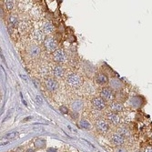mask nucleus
I'll return each instance as SVG.
<instances>
[{
  "mask_svg": "<svg viewBox=\"0 0 152 152\" xmlns=\"http://www.w3.org/2000/svg\"><path fill=\"white\" fill-rule=\"evenodd\" d=\"M60 110H62V113H68V108H65V107H61L60 108Z\"/></svg>",
  "mask_w": 152,
  "mask_h": 152,
  "instance_id": "25",
  "label": "nucleus"
},
{
  "mask_svg": "<svg viewBox=\"0 0 152 152\" xmlns=\"http://www.w3.org/2000/svg\"><path fill=\"white\" fill-rule=\"evenodd\" d=\"M110 87L112 89H121L122 87H123V83L118 80V79H111L110 81Z\"/></svg>",
  "mask_w": 152,
  "mask_h": 152,
  "instance_id": "18",
  "label": "nucleus"
},
{
  "mask_svg": "<svg viewBox=\"0 0 152 152\" xmlns=\"http://www.w3.org/2000/svg\"><path fill=\"white\" fill-rule=\"evenodd\" d=\"M82 83H83V79L78 74L75 73L69 74L68 76V78H66V84L71 88H79L82 85Z\"/></svg>",
  "mask_w": 152,
  "mask_h": 152,
  "instance_id": "1",
  "label": "nucleus"
},
{
  "mask_svg": "<svg viewBox=\"0 0 152 152\" xmlns=\"http://www.w3.org/2000/svg\"><path fill=\"white\" fill-rule=\"evenodd\" d=\"M118 134H120L121 136H123L124 138L126 137H129L131 135V131L128 129V128L123 126V127H120L118 128Z\"/></svg>",
  "mask_w": 152,
  "mask_h": 152,
  "instance_id": "19",
  "label": "nucleus"
},
{
  "mask_svg": "<svg viewBox=\"0 0 152 152\" xmlns=\"http://www.w3.org/2000/svg\"><path fill=\"white\" fill-rule=\"evenodd\" d=\"M136 152H140V151H136Z\"/></svg>",
  "mask_w": 152,
  "mask_h": 152,
  "instance_id": "27",
  "label": "nucleus"
},
{
  "mask_svg": "<svg viewBox=\"0 0 152 152\" xmlns=\"http://www.w3.org/2000/svg\"><path fill=\"white\" fill-rule=\"evenodd\" d=\"M92 106L94 107L95 109L97 110H103L104 108H106V102L102 98L100 97H96L94 98L91 101Z\"/></svg>",
  "mask_w": 152,
  "mask_h": 152,
  "instance_id": "7",
  "label": "nucleus"
},
{
  "mask_svg": "<svg viewBox=\"0 0 152 152\" xmlns=\"http://www.w3.org/2000/svg\"><path fill=\"white\" fill-rule=\"evenodd\" d=\"M110 139H111L112 143L115 146H117V147L122 146L123 144L125 143V141H126V138L121 136L120 134H118V133H114V134H112Z\"/></svg>",
  "mask_w": 152,
  "mask_h": 152,
  "instance_id": "8",
  "label": "nucleus"
},
{
  "mask_svg": "<svg viewBox=\"0 0 152 152\" xmlns=\"http://www.w3.org/2000/svg\"><path fill=\"white\" fill-rule=\"evenodd\" d=\"M114 152H128V150L124 148V147H117L114 150Z\"/></svg>",
  "mask_w": 152,
  "mask_h": 152,
  "instance_id": "23",
  "label": "nucleus"
},
{
  "mask_svg": "<svg viewBox=\"0 0 152 152\" xmlns=\"http://www.w3.org/2000/svg\"><path fill=\"white\" fill-rule=\"evenodd\" d=\"M41 74L43 76H47L49 74V66H44L41 68Z\"/></svg>",
  "mask_w": 152,
  "mask_h": 152,
  "instance_id": "22",
  "label": "nucleus"
},
{
  "mask_svg": "<svg viewBox=\"0 0 152 152\" xmlns=\"http://www.w3.org/2000/svg\"><path fill=\"white\" fill-rule=\"evenodd\" d=\"M17 136V132H12V133H10V134H8V135H6V138H16Z\"/></svg>",
  "mask_w": 152,
  "mask_h": 152,
  "instance_id": "24",
  "label": "nucleus"
},
{
  "mask_svg": "<svg viewBox=\"0 0 152 152\" xmlns=\"http://www.w3.org/2000/svg\"><path fill=\"white\" fill-rule=\"evenodd\" d=\"M95 127H96L97 130L99 133H101V134H105V133H107L109 129L108 122L103 118H99L98 120H97L96 124H95Z\"/></svg>",
  "mask_w": 152,
  "mask_h": 152,
  "instance_id": "3",
  "label": "nucleus"
},
{
  "mask_svg": "<svg viewBox=\"0 0 152 152\" xmlns=\"http://www.w3.org/2000/svg\"><path fill=\"white\" fill-rule=\"evenodd\" d=\"M96 83L98 85H100V86H104L108 83V78L105 74H98L96 77Z\"/></svg>",
  "mask_w": 152,
  "mask_h": 152,
  "instance_id": "16",
  "label": "nucleus"
},
{
  "mask_svg": "<svg viewBox=\"0 0 152 152\" xmlns=\"http://www.w3.org/2000/svg\"><path fill=\"white\" fill-rule=\"evenodd\" d=\"M5 6L7 10L10 11L14 8V2L11 1V0H6V1H5Z\"/></svg>",
  "mask_w": 152,
  "mask_h": 152,
  "instance_id": "21",
  "label": "nucleus"
},
{
  "mask_svg": "<svg viewBox=\"0 0 152 152\" xmlns=\"http://www.w3.org/2000/svg\"><path fill=\"white\" fill-rule=\"evenodd\" d=\"M7 22L9 24V26H12V27H16L19 24L18 22V18L16 15H10L8 16V19H7Z\"/></svg>",
  "mask_w": 152,
  "mask_h": 152,
  "instance_id": "17",
  "label": "nucleus"
},
{
  "mask_svg": "<svg viewBox=\"0 0 152 152\" xmlns=\"http://www.w3.org/2000/svg\"><path fill=\"white\" fill-rule=\"evenodd\" d=\"M44 47L46 49V51L54 53L56 50H58V42L56 41L54 37L49 36V37H46L44 41Z\"/></svg>",
  "mask_w": 152,
  "mask_h": 152,
  "instance_id": "2",
  "label": "nucleus"
},
{
  "mask_svg": "<svg viewBox=\"0 0 152 152\" xmlns=\"http://www.w3.org/2000/svg\"><path fill=\"white\" fill-rule=\"evenodd\" d=\"M78 125L81 128L83 129H90L91 128V124H90V122L87 119H85V118H82L80 119L79 123H78Z\"/></svg>",
  "mask_w": 152,
  "mask_h": 152,
  "instance_id": "20",
  "label": "nucleus"
},
{
  "mask_svg": "<svg viewBox=\"0 0 152 152\" xmlns=\"http://www.w3.org/2000/svg\"><path fill=\"white\" fill-rule=\"evenodd\" d=\"M109 108L111 109L112 112L114 113H118V112H121L124 110V106L122 105L121 103L117 102V101H112L109 104Z\"/></svg>",
  "mask_w": 152,
  "mask_h": 152,
  "instance_id": "11",
  "label": "nucleus"
},
{
  "mask_svg": "<svg viewBox=\"0 0 152 152\" xmlns=\"http://www.w3.org/2000/svg\"><path fill=\"white\" fill-rule=\"evenodd\" d=\"M100 97L107 101H113L114 98H115V94H114V91L112 88H103L100 90Z\"/></svg>",
  "mask_w": 152,
  "mask_h": 152,
  "instance_id": "4",
  "label": "nucleus"
},
{
  "mask_svg": "<svg viewBox=\"0 0 152 152\" xmlns=\"http://www.w3.org/2000/svg\"><path fill=\"white\" fill-rule=\"evenodd\" d=\"M41 29L46 35H49L54 31V26L52 25V23H50L49 21H46L43 23Z\"/></svg>",
  "mask_w": 152,
  "mask_h": 152,
  "instance_id": "15",
  "label": "nucleus"
},
{
  "mask_svg": "<svg viewBox=\"0 0 152 152\" xmlns=\"http://www.w3.org/2000/svg\"><path fill=\"white\" fill-rule=\"evenodd\" d=\"M53 75H54L55 78H63L64 75H65V69H64V66H62L60 65H58V66H54V69H53Z\"/></svg>",
  "mask_w": 152,
  "mask_h": 152,
  "instance_id": "13",
  "label": "nucleus"
},
{
  "mask_svg": "<svg viewBox=\"0 0 152 152\" xmlns=\"http://www.w3.org/2000/svg\"><path fill=\"white\" fill-rule=\"evenodd\" d=\"M144 152H152V148H147Z\"/></svg>",
  "mask_w": 152,
  "mask_h": 152,
  "instance_id": "26",
  "label": "nucleus"
},
{
  "mask_svg": "<svg viewBox=\"0 0 152 152\" xmlns=\"http://www.w3.org/2000/svg\"><path fill=\"white\" fill-rule=\"evenodd\" d=\"M33 37L37 43H41V42H44L46 39H45L46 34L42 31V29H36V30H35V32L33 34Z\"/></svg>",
  "mask_w": 152,
  "mask_h": 152,
  "instance_id": "12",
  "label": "nucleus"
},
{
  "mask_svg": "<svg viewBox=\"0 0 152 152\" xmlns=\"http://www.w3.org/2000/svg\"><path fill=\"white\" fill-rule=\"evenodd\" d=\"M71 109L73 112H79L83 108V101L80 99H76L71 103Z\"/></svg>",
  "mask_w": 152,
  "mask_h": 152,
  "instance_id": "14",
  "label": "nucleus"
},
{
  "mask_svg": "<svg viewBox=\"0 0 152 152\" xmlns=\"http://www.w3.org/2000/svg\"><path fill=\"white\" fill-rule=\"evenodd\" d=\"M45 86L49 91L54 92L59 88V83L53 78H46L45 79Z\"/></svg>",
  "mask_w": 152,
  "mask_h": 152,
  "instance_id": "5",
  "label": "nucleus"
},
{
  "mask_svg": "<svg viewBox=\"0 0 152 152\" xmlns=\"http://www.w3.org/2000/svg\"><path fill=\"white\" fill-rule=\"evenodd\" d=\"M107 119L110 124L115 125V126L118 125L119 122H120V117L118 115L117 113H114L112 111H110L107 114Z\"/></svg>",
  "mask_w": 152,
  "mask_h": 152,
  "instance_id": "10",
  "label": "nucleus"
},
{
  "mask_svg": "<svg viewBox=\"0 0 152 152\" xmlns=\"http://www.w3.org/2000/svg\"><path fill=\"white\" fill-rule=\"evenodd\" d=\"M53 59L56 63H64L66 60V55L64 50L62 49H58L53 53Z\"/></svg>",
  "mask_w": 152,
  "mask_h": 152,
  "instance_id": "6",
  "label": "nucleus"
},
{
  "mask_svg": "<svg viewBox=\"0 0 152 152\" xmlns=\"http://www.w3.org/2000/svg\"><path fill=\"white\" fill-rule=\"evenodd\" d=\"M26 52L31 58H37L40 55V47L37 45H30L27 47Z\"/></svg>",
  "mask_w": 152,
  "mask_h": 152,
  "instance_id": "9",
  "label": "nucleus"
}]
</instances>
